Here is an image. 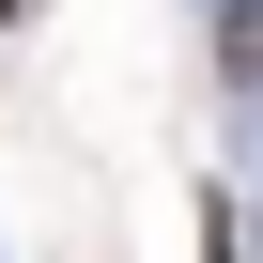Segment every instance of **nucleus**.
Wrapping results in <instances>:
<instances>
[{
  "label": "nucleus",
  "mask_w": 263,
  "mask_h": 263,
  "mask_svg": "<svg viewBox=\"0 0 263 263\" xmlns=\"http://www.w3.org/2000/svg\"><path fill=\"white\" fill-rule=\"evenodd\" d=\"M217 62H232V78H263V0H232V16H217Z\"/></svg>",
  "instance_id": "f257e3e1"
}]
</instances>
